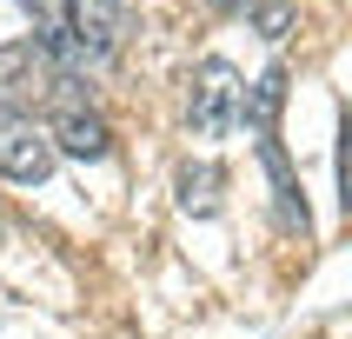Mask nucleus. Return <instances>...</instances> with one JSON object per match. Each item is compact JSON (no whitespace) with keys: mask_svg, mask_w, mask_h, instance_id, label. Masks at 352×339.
Instances as JSON below:
<instances>
[{"mask_svg":"<svg viewBox=\"0 0 352 339\" xmlns=\"http://www.w3.org/2000/svg\"><path fill=\"white\" fill-rule=\"evenodd\" d=\"M0 100L20 107V113H34V107H47V100H54V113H60V107H87L80 74H67L34 34L14 40V47H0Z\"/></svg>","mask_w":352,"mask_h":339,"instance_id":"1","label":"nucleus"},{"mask_svg":"<svg viewBox=\"0 0 352 339\" xmlns=\"http://www.w3.org/2000/svg\"><path fill=\"white\" fill-rule=\"evenodd\" d=\"M239 120H246V80H239L233 60H199L193 80H186V127H193L199 140H219L233 133Z\"/></svg>","mask_w":352,"mask_h":339,"instance_id":"2","label":"nucleus"},{"mask_svg":"<svg viewBox=\"0 0 352 339\" xmlns=\"http://www.w3.org/2000/svg\"><path fill=\"white\" fill-rule=\"evenodd\" d=\"M54 160H60L54 133H40L34 113H20V107H7V100H0V173L40 186V179L54 173Z\"/></svg>","mask_w":352,"mask_h":339,"instance_id":"3","label":"nucleus"},{"mask_svg":"<svg viewBox=\"0 0 352 339\" xmlns=\"http://www.w3.org/2000/svg\"><path fill=\"white\" fill-rule=\"evenodd\" d=\"M126 34H133L126 0H74V40H80V54H87V67H107L126 47Z\"/></svg>","mask_w":352,"mask_h":339,"instance_id":"4","label":"nucleus"},{"mask_svg":"<svg viewBox=\"0 0 352 339\" xmlns=\"http://www.w3.org/2000/svg\"><path fill=\"white\" fill-rule=\"evenodd\" d=\"M47 133H54V146L67 160H107L113 153V127H107L100 107H60Z\"/></svg>","mask_w":352,"mask_h":339,"instance_id":"5","label":"nucleus"},{"mask_svg":"<svg viewBox=\"0 0 352 339\" xmlns=\"http://www.w3.org/2000/svg\"><path fill=\"white\" fill-rule=\"evenodd\" d=\"M259 160H266V179H273V199H279V226L306 239V233H313V213H306V193H299L293 166H286V146H279V133L259 140Z\"/></svg>","mask_w":352,"mask_h":339,"instance_id":"6","label":"nucleus"},{"mask_svg":"<svg viewBox=\"0 0 352 339\" xmlns=\"http://www.w3.org/2000/svg\"><path fill=\"white\" fill-rule=\"evenodd\" d=\"M286 87H293V74H286V60H273L266 74L246 87V127H253L259 140L279 133V113H286Z\"/></svg>","mask_w":352,"mask_h":339,"instance_id":"7","label":"nucleus"},{"mask_svg":"<svg viewBox=\"0 0 352 339\" xmlns=\"http://www.w3.org/2000/svg\"><path fill=\"white\" fill-rule=\"evenodd\" d=\"M219 186H226V173H219L213 160L179 166V206H186L193 219H213V213H219Z\"/></svg>","mask_w":352,"mask_h":339,"instance_id":"8","label":"nucleus"},{"mask_svg":"<svg viewBox=\"0 0 352 339\" xmlns=\"http://www.w3.org/2000/svg\"><path fill=\"white\" fill-rule=\"evenodd\" d=\"M246 20H253L266 40H286V34H293V0H253V14H246Z\"/></svg>","mask_w":352,"mask_h":339,"instance_id":"9","label":"nucleus"},{"mask_svg":"<svg viewBox=\"0 0 352 339\" xmlns=\"http://www.w3.org/2000/svg\"><path fill=\"white\" fill-rule=\"evenodd\" d=\"M339 206L352 213V107L339 120Z\"/></svg>","mask_w":352,"mask_h":339,"instance_id":"10","label":"nucleus"},{"mask_svg":"<svg viewBox=\"0 0 352 339\" xmlns=\"http://www.w3.org/2000/svg\"><path fill=\"white\" fill-rule=\"evenodd\" d=\"M213 14H253V0H206Z\"/></svg>","mask_w":352,"mask_h":339,"instance_id":"11","label":"nucleus"}]
</instances>
